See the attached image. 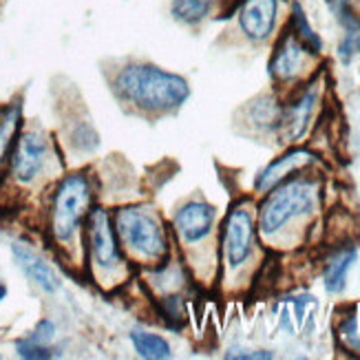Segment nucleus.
<instances>
[{
	"label": "nucleus",
	"instance_id": "nucleus-1",
	"mask_svg": "<svg viewBox=\"0 0 360 360\" xmlns=\"http://www.w3.org/2000/svg\"><path fill=\"white\" fill-rule=\"evenodd\" d=\"M96 181L89 170L60 175L46 193L44 234L62 261L84 263L82 234L91 208L96 206Z\"/></svg>",
	"mask_w": 360,
	"mask_h": 360
},
{
	"label": "nucleus",
	"instance_id": "nucleus-2",
	"mask_svg": "<svg viewBox=\"0 0 360 360\" xmlns=\"http://www.w3.org/2000/svg\"><path fill=\"white\" fill-rule=\"evenodd\" d=\"M115 96L146 115L175 113L191 100V82L184 75L150 62H129L113 75Z\"/></svg>",
	"mask_w": 360,
	"mask_h": 360
},
{
	"label": "nucleus",
	"instance_id": "nucleus-3",
	"mask_svg": "<svg viewBox=\"0 0 360 360\" xmlns=\"http://www.w3.org/2000/svg\"><path fill=\"white\" fill-rule=\"evenodd\" d=\"M111 214L117 239L133 263L153 268L173 257V232L155 208L144 203H124Z\"/></svg>",
	"mask_w": 360,
	"mask_h": 360
},
{
	"label": "nucleus",
	"instance_id": "nucleus-4",
	"mask_svg": "<svg viewBox=\"0 0 360 360\" xmlns=\"http://www.w3.org/2000/svg\"><path fill=\"white\" fill-rule=\"evenodd\" d=\"M82 248H84V270L89 272L91 281H96L100 288L113 290L129 278L131 259L127 257L117 239L113 214L106 206L96 203L91 208L84 224Z\"/></svg>",
	"mask_w": 360,
	"mask_h": 360
},
{
	"label": "nucleus",
	"instance_id": "nucleus-5",
	"mask_svg": "<svg viewBox=\"0 0 360 360\" xmlns=\"http://www.w3.org/2000/svg\"><path fill=\"white\" fill-rule=\"evenodd\" d=\"M60 168V153L53 137L38 129L29 127L18 133L5 168V179L15 191H34L44 186L46 179L56 175Z\"/></svg>",
	"mask_w": 360,
	"mask_h": 360
},
{
	"label": "nucleus",
	"instance_id": "nucleus-6",
	"mask_svg": "<svg viewBox=\"0 0 360 360\" xmlns=\"http://www.w3.org/2000/svg\"><path fill=\"white\" fill-rule=\"evenodd\" d=\"M319 197V186L307 177H290L265 193L259 206L257 226L263 237H272L283 230L292 219L314 210Z\"/></svg>",
	"mask_w": 360,
	"mask_h": 360
},
{
	"label": "nucleus",
	"instance_id": "nucleus-7",
	"mask_svg": "<svg viewBox=\"0 0 360 360\" xmlns=\"http://www.w3.org/2000/svg\"><path fill=\"white\" fill-rule=\"evenodd\" d=\"M255 232H257L255 212L245 203L232 206L221 228V250L228 268L232 270L241 268L250 259L255 248Z\"/></svg>",
	"mask_w": 360,
	"mask_h": 360
},
{
	"label": "nucleus",
	"instance_id": "nucleus-8",
	"mask_svg": "<svg viewBox=\"0 0 360 360\" xmlns=\"http://www.w3.org/2000/svg\"><path fill=\"white\" fill-rule=\"evenodd\" d=\"M319 98H321L319 82L309 80L303 89L296 91V96L288 104L281 106L276 120V133L283 142L294 144L305 137L311 115H314V108L319 104Z\"/></svg>",
	"mask_w": 360,
	"mask_h": 360
},
{
	"label": "nucleus",
	"instance_id": "nucleus-9",
	"mask_svg": "<svg viewBox=\"0 0 360 360\" xmlns=\"http://www.w3.org/2000/svg\"><path fill=\"white\" fill-rule=\"evenodd\" d=\"M316 58L305 49V44L288 29L274 44V51L268 62V73L276 84H292L301 77L307 62Z\"/></svg>",
	"mask_w": 360,
	"mask_h": 360
},
{
	"label": "nucleus",
	"instance_id": "nucleus-10",
	"mask_svg": "<svg viewBox=\"0 0 360 360\" xmlns=\"http://www.w3.org/2000/svg\"><path fill=\"white\" fill-rule=\"evenodd\" d=\"M281 0H237V25L245 40L265 42L274 36L278 25Z\"/></svg>",
	"mask_w": 360,
	"mask_h": 360
},
{
	"label": "nucleus",
	"instance_id": "nucleus-11",
	"mask_svg": "<svg viewBox=\"0 0 360 360\" xmlns=\"http://www.w3.org/2000/svg\"><path fill=\"white\" fill-rule=\"evenodd\" d=\"M214 219H217V210L208 201L201 199L186 201L184 206L175 210L173 221H170V226H173L170 232L184 245H197L206 237H210V232L214 228Z\"/></svg>",
	"mask_w": 360,
	"mask_h": 360
},
{
	"label": "nucleus",
	"instance_id": "nucleus-12",
	"mask_svg": "<svg viewBox=\"0 0 360 360\" xmlns=\"http://www.w3.org/2000/svg\"><path fill=\"white\" fill-rule=\"evenodd\" d=\"M11 257H13L15 265L20 268V272L44 294H56L62 288V278H60L58 270L40 252H36L29 243L13 241Z\"/></svg>",
	"mask_w": 360,
	"mask_h": 360
},
{
	"label": "nucleus",
	"instance_id": "nucleus-13",
	"mask_svg": "<svg viewBox=\"0 0 360 360\" xmlns=\"http://www.w3.org/2000/svg\"><path fill=\"white\" fill-rule=\"evenodd\" d=\"M314 162H316V155L309 153L307 148H292V150L281 155V158L272 160L268 166L261 170V173L257 175V179H255V191L265 195L268 191H272L274 186H278L281 181L290 179L292 173L305 170Z\"/></svg>",
	"mask_w": 360,
	"mask_h": 360
},
{
	"label": "nucleus",
	"instance_id": "nucleus-14",
	"mask_svg": "<svg viewBox=\"0 0 360 360\" xmlns=\"http://www.w3.org/2000/svg\"><path fill=\"white\" fill-rule=\"evenodd\" d=\"M358 259V250L354 245L338 248L327 259L325 270H323V285L327 294H342L347 288V274L354 268Z\"/></svg>",
	"mask_w": 360,
	"mask_h": 360
},
{
	"label": "nucleus",
	"instance_id": "nucleus-15",
	"mask_svg": "<svg viewBox=\"0 0 360 360\" xmlns=\"http://www.w3.org/2000/svg\"><path fill=\"white\" fill-rule=\"evenodd\" d=\"M25 127V108L15 100L0 106V175H5L15 137Z\"/></svg>",
	"mask_w": 360,
	"mask_h": 360
},
{
	"label": "nucleus",
	"instance_id": "nucleus-16",
	"mask_svg": "<svg viewBox=\"0 0 360 360\" xmlns=\"http://www.w3.org/2000/svg\"><path fill=\"white\" fill-rule=\"evenodd\" d=\"M311 309H316L314 296H290V299L281 301V311H278V327L290 334H296L305 323H311L314 314Z\"/></svg>",
	"mask_w": 360,
	"mask_h": 360
},
{
	"label": "nucleus",
	"instance_id": "nucleus-17",
	"mask_svg": "<svg viewBox=\"0 0 360 360\" xmlns=\"http://www.w3.org/2000/svg\"><path fill=\"white\" fill-rule=\"evenodd\" d=\"M221 5L224 0H173L170 3V18L186 27H197L206 22Z\"/></svg>",
	"mask_w": 360,
	"mask_h": 360
},
{
	"label": "nucleus",
	"instance_id": "nucleus-18",
	"mask_svg": "<svg viewBox=\"0 0 360 360\" xmlns=\"http://www.w3.org/2000/svg\"><path fill=\"white\" fill-rule=\"evenodd\" d=\"M290 31L305 44V49H307L309 53H314V56H321V53H323V46H325V44H323V38L316 34V29L311 27V22H309V18H307V13H305V9H303V5L299 3V0H292Z\"/></svg>",
	"mask_w": 360,
	"mask_h": 360
},
{
	"label": "nucleus",
	"instance_id": "nucleus-19",
	"mask_svg": "<svg viewBox=\"0 0 360 360\" xmlns=\"http://www.w3.org/2000/svg\"><path fill=\"white\" fill-rule=\"evenodd\" d=\"M129 338H131V345L139 358H144V360L173 358V347H170V342L160 334H153L146 330H133L129 334Z\"/></svg>",
	"mask_w": 360,
	"mask_h": 360
},
{
	"label": "nucleus",
	"instance_id": "nucleus-20",
	"mask_svg": "<svg viewBox=\"0 0 360 360\" xmlns=\"http://www.w3.org/2000/svg\"><path fill=\"white\" fill-rule=\"evenodd\" d=\"M325 3L345 34H360V13L354 7V0H325Z\"/></svg>",
	"mask_w": 360,
	"mask_h": 360
},
{
	"label": "nucleus",
	"instance_id": "nucleus-21",
	"mask_svg": "<svg viewBox=\"0 0 360 360\" xmlns=\"http://www.w3.org/2000/svg\"><path fill=\"white\" fill-rule=\"evenodd\" d=\"M158 309H160V316L166 319L168 327H179V323H184L186 319V301L179 292L162 294Z\"/></svg>",
	"mask_w": 360,
	"mask_h": 360
},
{
	"label": "nucleus",
	"instance_id": "nucleus-22",
	"mask_svg": "<svg viewBox=\"0 0 360 360\" xmlns=\"http://www.w3.org/2000/svg\"><path fill=\"white\" fill-rule=\"evenodd\" d=\"M336 334H338V340L342 342V347L360 354V321L356 311H347V314L340 316Z\"/></svg>",
	"mask_w": 360,
	"mask_h": 360
},
{
	"label": "nucleus",
	"instance_id": "nucleus-23",
	"mask_svg": "<svg viewBox=\"0 0 360 360\" xmlns=\"http://www.w3.org/2000/svg\"><path fill=\"white\" fill-rule=\"evenodd\" d=\"M13 347H15V354H18V358H25V360H49V358H56V349L53 347L40 345V342L31 340L29 336L18 338Z\"/></svg>",
	"mask_w": 360,
	"mask_h": 360
},
{
	"label": "nucleus",
	"instance_id": "nucleus-24",
	"mask_svg": "<svg viewBox=\"0 0 360 360\" xmlns=\"http://www.w3.org/2000/svg\"><path fill=\"white\" fill-rule=\"evenodd\" d=\"M56 334H58V327L51 319H42L36 323V327L31 330L27 336L31 340L40 342V345H46V347H53V340H56Z\"/></svg>",
	"mask_w": 360,
	"mask_h": 360
},
{
	"label": "nucleus",
	"instance_id": "nucleus-25",
	"mask_svg": "<svg viewBox=\"0 0 360 360\" xmlns=\"http://www.w3.org/2000/svg\"><path fill=\"white\" fill-rule=\"evenodd\" d=\"M360 53V34H345V38L340 40L338 44V60L342 65H349V62Z\"/></svg>",
	"mask_w": 360,
	"mask_h": 360
},
{
	"label": "nucleus",
	"instance_id": "nucleus-26",
	"mask_svg": "<svg viewBox=\"0 0 360 360\" xmlns=\"http://www.w3.org/2000/svg\"><path fill=\"white\" fill-rule=\"evenodd\" d=\"M226 358H239V360H270L274 354L263 352V349H230Z\"/></svg>",
	"mask_w": 360,
	"mask_h": 360
},
{
	"label": "nucleus",
	"instance_id": "nucleus-27",
	"mask_svg": "<svg viewBox=\"0 0 360 360\" xmlns=\"http://www.w3.org/2000/svg\"><path fill=\"white\" fill-rule=\"evenodd\" d=\"M7 294H9V290H7V285L0 281V303H3L5 299H7Z\"/></svg>",
	"mask_w": 360,
	"mask_h": 360
}]
</instances>
